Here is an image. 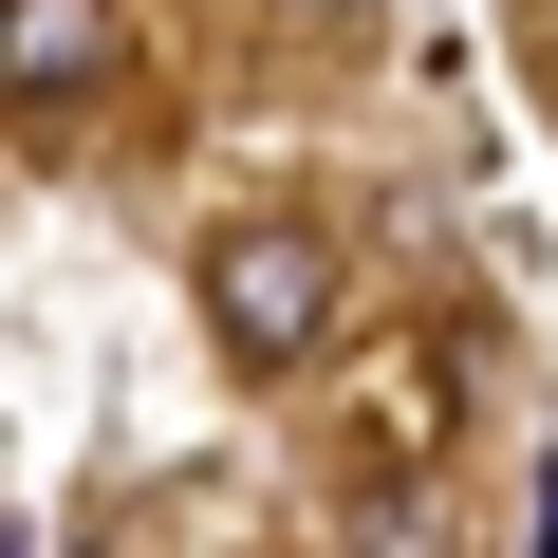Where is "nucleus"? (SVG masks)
<instances>
[{
	"label": "nucleus",
	"mask_w": 558,
	"mask_h": 558,
	"mask_svg": "<svg viewBox=\"0 0 558 558\" xmlns=\"http://www.w3.org/2000/svg\"><path fill=\"white\" fill-rule=\"evenodd\" d=\"M205 336L242 373H317V336H336V223H299V205L223 223L205 242Z\"/></svg>",
	"instance_id": "f257e3e1"
},
{
	"label": "nucleus",
	"mask_w": 558,
	"mask_h": 558,
	"mask_svg": "<svg viewBox=\"0 0 558 558\" xmlns=\"http://www.w3.org/2000/svg\"><path fill=\"white\" fill-rule=\"evenodd\" d=\"M94 57H112V20H94V0H20V20H0V75H20V112L94 94Z\"/></svg>",
	"instance_id": "f03ea898"
},
{
	"label": "nucleus",
	"mask_w": 558,
	"mask_h": 558,
	"mask_svg": "<svg viewBox=\"0 0 558 558\" xmlns=\"http://www.w3.org/2000/svg\"><path fill=\"white\" fill-rule=\"evenodd\" d=\"M299 20H373V0H299Z\"/></svg>",
	"instance_id": "7ed1b4c3"
}]
</instances>
